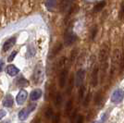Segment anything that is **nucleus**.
I'll list each match as a JSON object with an SVG mask.
<instances>
[{
	"label": "nucleus",
	"mask_w": 124,
	"mask_h": 123,
	"mask_svg": "<svg viewBox=\"0 0 124 123\" xmlns=\"http://www.w3.org/2000/svg\"><path fill=\"white\" fill-rule=\"evenodd\" d=\"M108 54L109 47L107 44H104L101 46V49L99 52V60H100V68L102 71V77H105L106 71L108 67Z\"/></svg>",
	"instance_id": "obj_1"
},
{
	"label": "nucleus",
	"mask_w": 124,
	"mask_h": 123,
	"mask_svg": "<svg viewBox=\"0 0 124 123\" xmlns=\"http://www.w3.org/2000/svg\"><path fill=\"white\" fill-rule=\"evenodd\" d=\"M120 57H121V53L119 49H115L112 53V57H111V69H110V77H113L116 71L118 70L120 64Z\"/></svg>",
	"instance_id": "obj_2"
},
{
	"label": "nucleus",
	"mask_w": 124,
	"mask_h": 123,
	"mask_svg": "<svg viewBox=\"0 0 124 123\" xmlns=\"http://www.w3.org/2000/svg\"><path fill=\"white\" fill-rule=\"evenodd\" d=\"M45 77V70L44 67L42 66V64H38L34 68L33 74H32V81L34 82V84H40L44 81Z\"/></svg>",
	"instance_id": "obj_3"
},
{
	"label": "nucleus",
	"mask_w": 124,
	"mask_h": 123,
	"mask_svg": "<svg viewBox=\"0 0 124 123\" xmlns=\"http://www.w3.org/2000/svg\"><path fill=\"white\" fill-rule=\"evenodd\" d=\"M76 40H77V36L73 32L71 28L68 29L66 31V33H65V45L67 46H71L72 44L76 42Z\"/></svg>",
	"instance_id": "obj_4"
},
{
	"label": "nucleus",
	"mask_w": 124,
	"mask_h": 123,
	"mask_svg": "<svg viewBox=\"0 0 124 123\" xmlns=\"http://www.w3.org/2000/svg\"><path fill=\"white\" fill-rule=\"evenodd\" d=\"M124 98V92L123 90L121 89H117L115 90L111 95V102L115 103V104H118L120 103Z\"/></svg>",
	"instance_id": "obj_5"
},
{
	"label": "nucleus",
	"mask_w": 124,
	"mask_h": 123,
	"mask_svg": "<svg viewBox=\"0 0 124 123\" xmlns=\"http://www.w3.org/2000/svg\"><path fill=\"white\" fill-rule=\"evenodd\" d=\"M84 77H85V71L83 69H79L76 72V76H75V86L77 87L82 86L84 81Z\"/></svg>",
	"instance_id": "obj_6"
},
{
	"label": "nucleus",
	"mask_w": 124,
	"mask_h": 123,
	"mask_svg": "<svg viewBox=\"0 0 124 123\" xmlns=\"http://www.w3.org/2000/svg\"><path fill=\"white\" fill-rule=\"evenodd\" d=\"M27 96H28V92H26L25 90L21 89V91L19 92V93H18L17 97H16V102H17V104L18 105L24 104V102H25L26 99H27Z\"/></svg>",
	"instance_id": "obj_7"
},
{
	"label": "nucleus",
	"mask_w": 124,
	"mask_h": 123,
	"mask_svg": "<svg viewBox=\"0 0 124 123\" xmlns=\"http://www.w3.org/2000/svg\"><path fill=\"white\" fill-rule=\"evenodd\" d=\"M16 44V37H11L9 39H8L7 41L4 43L3 45V51L8 52L10 48H12V46Z\"/></svg>",
	"instance_id": "obj_8"
},
{
	"label": "nucleus",
	"mask_w": 124,
	"mask_h": 123,
	"mask_svg": "<svg viewBox=\"0 0 124 123\" xmlns=\"http://www.w3.org/2000/svg\"><path fill=\"white\" fill-rule=\"evenodd\" d=\"M98 72H99V69L98 67H95L93 68V72H92V79H91V83L93 85V87L97 85L98 83Z\"/></svg>",
	"instance_id": "obj_9"
},
{
	"label": "nucleus",
	"mask_w": 124,
	"mask_h": 123,
	"mask_svg": "<svg viewBox=\"0 0 124 123\" xmlns=\"http://www.w3.org/2000/svg\"><path fill=\"white\" fill-rule=\"evenodd\" d=\"M67 76H68V70L65 69L60 72V75H59V86L60 88H63L66 84L67 82Z\"/></svg>",
	"instance_id": "obj_10"
},
{
	"label": "nucleus",
	"mask_w": 124,
	"mask_h": 123,
	"mask_svg": "<svg viewBox=\"0 0 124 123\" xmlns=\"http://www.w3.org/2000/svg\"><path fill=\"white\" fill-rule=\"evenodd\" d=\"M13 103H14L13 96L9 93H8L4 98V100H3V106L6 108H11L13 106Z\"/></svg>",
	"instance_id": "obj_11"
},
{
	"label": "nucleus",
	"mask_w": 124,
	"mask_h": 123,
	"mask_svg": "<svg viewBox=\"0 0 124 123\" xmlns=\"http://www.w3.org/2000/svg\"><path fill=\"white\" fill-rule=\"evenodd\" d=\"M6 71L7 73L9 75V76H16L19 72H20V69H18V68L16 67L15 65H8L7 69H6Z\"/></svg>",
	"instance_id": "obj_12"
},
{
	"label": "nucleus",
	"mask_w": 124,
	"mask_h": 123,
	"mask_svg": "<svg viewBox=\"0 0 124 123\" xmlns=\"http://www.w3.org/2000/svg\"><path fill=\"white\" fill-rule=\"evenodd\" d=\"M42 96V90L41 89H35L31 92L30 94V98L31 101H36Z\"/></svg>",
	"instance_id": "obj_13"
},
{
	"label": "nucleus",
	"mask_w": 124,
	"mask_h": 123,
	"mask_svg": "<svg viewBox=\"0 0 124 123\" xmlns=\"http://www.w3.org/2000/svg\"><path fill=\"white\" fill-rule=\"evenodd\" d=\"M16 83H17V86L19 87H25V86H28L29 82L23 76H21L16 80Z\"/></svg>",
	"instance_id": "obj_14"
},
{
	"label": "nucleus",
	"mask_w": 124,
	"mask_h": 123,
	"mask_svg": "<svg viewBox=\"0 0 124 123\" xmlns=\"http://www.w3.org/2000/svg\"><path fill=\"white\" fill-rule=\"evenodd\" d=\"M30 111H29V109L28 108H23V109H21V111L19 112V118H20V120L21 121H23V120H25L26 118L29 117V114H30Z\"/></svg>",
	"instance_id": "obj_15"
},
{
	"label": "nucleus",
	"mask_w": 124,
	"mask_h": 123,
	"mask_svg": "<svg viewBox=\"0 0 124 123\" xmlns=\"http://www.w3.org/2000/svg\"><path fill=\"white\" fill-rule=\"evenodd\" d=\"M57 0H46V7L48 10H54L57 7Z\"/></svg>",
	"instance_id": "obj_16"
},
{
	"label": "nucleus",
	"mask_w": 124,
	"mask_h": 123,
	"mask_svg": "<svg viewBox=\"0 0 124 123\" xmlns=\"http://www.w3.org/2000/svg\"><path fill=\"white\" fill-rule=\"evenodd\" d=\"M105 6H106V2L105 1H100V2H98L96 5L94 6L93 11L94 12H99V11H101L105 8Z\"/></svg>",
	"instance_id": "obj_17"
},
{
	"label": "nucleus",
	"mask_w": 124,
	"mask_h": 123,
	"mask_svg": "<svg viewBox=\"0 0 124 123\" xmlns=\"http://www.w3.org/2000/svg\"><path fill=\"white\" fill-rule=\"evenodd\" d=\"M119 19L120 21H123L124 20V1L120 5V9H119Z\"/></svg>",
	"instance_id": "obj_18"
},
{
	"label": "nucleus",
	"mask_w": 124,
	"mask_h": 123,
	"mask_svg": "<svg viewBox=\"0 0 124 123\" xmlns=\"http://www.w3.org/2000/svg\"><path fill=\"white\" fill-rule=\"evenodd\" d=\"M124 69V47H123V51L121 53V57H120V64H119V72L123 71Z\"/></svg>",
	"instance_id": "obj_19"
},
{
	"label": "nucleus",
	"mask_w": 124,
	"mask_h": 123,
	"mask_svg": "<svg viewBox=\"0 0 124 123\" xmlns=\"http://www.w3.org/2000/svg\"><path fill=\"white\" fill-rule=\"evenodd\" d=\"M70 1V0H61V8H62V11L65 10L66 8H69Z\"/></svg>",
	"instance_id": "obj_20"
},
{
	"label": "nucleus",
	"mask_w": 124,
	"mask_h": 123,
	"mask_svg": "<svg viewBox=\"0 0 124 123\" xmlns=\"http://www.w3.org/2000/svg\"><path fill=\"white\" fill-rule=\"evenodd\" d=\"M72 109V101L71 100H69L66 105V113H70Z\"/></svg>",
	"instance_id": "obj_21"
},
{
	"label": "nucleus",
	"mask_w": 124,
	"mask_h": 123,
	"mask_svg": "<svg viewBox=\"0 0 124 123\" xmlns=\"http://www.w3.org/2000/svg\"><path fill=\"white\" fill-rule=\"evenodd\" d=\"M84 91H85V87L82 85L81 89H80V92H79V100H82L83 97V94H84Z\"/></svg>",
	"instance_id": "obj_22"
},
{
	"label": "nucleus",
	"mask_w": 124,
	"mask_h": 123,
	"mask_svg": "<svg viewBox=\"0 0 124 123\" xmlns=\"http://www.w3.org/2000/svg\"><path fill=\"white\" fill-rule=\"evenodd\" d=\"M17 54H18V52H17V51H13V52H12V53L10 54V56H8V62L13 61V59H14V58L16 57Z\"/></svg>",
	"instance_id": "obj_23"
},
{
	"label": "nucleus",
	"mask_w": 124,
	"mask_h": 123,
	"mask_svg": "<svg viewBox=\"0 0 124 123\" xmlns=\"http://www.w3.org/2000/svg\"><path fill=\"white\" fill-rule=\"evenodd\" d=\"M60 49H61V45L55 46V49H54V51H53V53H52V54H53V55H52V56H56L57 53L60 51Z\"/></svg>",
	"instance_id": "obj_24"
},
{
	"label": "nucleus",
	"mask_w": 124,
	"mask_h": 123,
	"mask_svg": "<svg viewBox=\"0 0 124 123\" xmlns=\"http://www.w3.org/2000/svg\"><path fill=\"white\" fill-rule=\"evenodd\" d=\"M52 116H53V110H52V108H48L46 112V118H52Z\"/></svg>",
	"instance_id": "obj_25"
},
{
	"label": "nucleus",
	"mask_w": 124,
	"mask_h": 123,
	"mask_svg": "<svg viewBox=\"0 0 124 123\" xmlns=\"http://www.w3.org/2000/svg\"><path fill=\"white\" fill-rule=\"evenodd\" d=\"M61 100H62L61 94L60 93H57V97H56V106H59L61 104Z\"/></svg>",
	"instance_id": "obj_26"
},
{
	"label": "nucleus",
	"mask_w": 124,
	"mask_h": 123,
	"mask_svg": "<svg viewBox=\"0 0 124 123\" xmlns=\"http://www.w3.org/2000/svg\"><path fill=\"white\" fill-rule=\"evenodd\" d=\"M96 32H97V27H93V30H92V36H91V39H92V40L94 39Z\"/></svg>",
	"instance_id": "obj_27"
},
{
	"label": "nucleus",
	"mask_w": 124,
	"mask_h": 123,
	"mask_svg": "<svg viewBox=\"0 0 124 123\" xmlns=\"http://www.w3.org/2000/svg\"><path fill=\"white\" fill-rule=\"evenodd\" d=\"M35 107H36V105H35V104H32V105H29V107H28V109H29V111H30V112L33 111V110L35 109Z\"/></svg>",
	"instance_id": "obj_28"
},
{
	"label": "nucleus",
	"mask_w": 124,
	"mask_h": 123,
	"mask_svg": "<svg viewBox=\"0 0 124 123\" xmlns=\"http://www.w3.org/2000/svg\"><path fill=\"white\" fill-rule=\"evenodd\" d=\"M75 123H83V116L80 115V116L78 117L77 120H76V122Z\"/></svg>",
	"instance_id": "obj_29"
},
{
	"label": "nucleus",
	"mask_w": 124,
	"mask_h": 123,
	"mask_svg": "<svg viewBox=\"0 0 124 123\" xmlns=\"http://www.w3.org/2000/svg\"><path fill=\"white\" fill-rule=\"evenodd\" d=\"M89 102H90V95L88 94L87 96H86V99H85V101H84V103H83V106H84V107H87L88 104H89Z\"/></svg>",
	"instance_id": "obj_30"
},
{
	"label": "nucleus",
	"mask_w": 124,
	"mask_h": 123,
	"mask_svg": "<svg viewBox=\"0 0 124 123\" xmlns=\"http://www.w3.org/2000/svg\"><path fill=\"white\" fill-rule=\"evenodd\" d=\"M6 114H7V113H6L5 110H0V119L4 118L6 116Z\"/></svg>",
	"instance_id": "obj_31"
},
{
	"label": "nucleus",
	"mask_w": 124,
	"mask_h": 123,
	"mask_svg": "<svg viewBox=\"0 0 124 123\" xmlns=\"http://www.w3.org/2000/svg\"><path fill=\"white\" fill-rule=\"evenodd\" d=\"M59 118H60V116L59 114H57L56 117H55V123H58L59 122Z\"/></svg>",
	"instance_id": "obj_32"
},
{
	"label": "nucleus",
	"mask_w": 124,
	"mask_h": 123,
	"mask_svg": "<svg viewBox=\"0 0 124 123\" xmlns=\"http://www.w3.org/2000/svg\"><path fill=\"white\" fill-rule=\"evenodd\" d=\"M3 68H4V61L0 59V72L3 70Z\"/></svg>",
	"instance_id": "obj_33"
},
{
	"label": "nucleus",
	"mask_w": 124,
	"mask_h": 123,
	"mask_svg": "<svg viewBox=\"0 0 124 123\" xmlns=\"http://www.w3.org/2000/svg\"><path fill=\"white\" fill-rule=\"evenodd\" d=\"M108 118V116H107V114H104V116L102 117V122H105L106 121V119Z\"/></svg>",
	"instance_id": "obj_34"
},
{
	"label": "nucleus",
	"mask_w": 124,
	"mask_h": 123,
	"mask_svg": "<svg viewBox=\"0 0 124 123\" xmlns=\"http://www.w3.org/2000/svg\"><path fill=\"white\" fill-rule=\"evenodd\" d=\"M93 123H100V122H99V121H94Z\"/></svg>",
	"instance_id": "obj_35"
}]
</instances>
